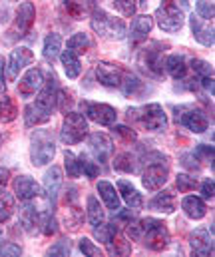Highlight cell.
I'll use <instances>...</instances> for the list:
<instances>
[{"instance_id": "obj_1", "label": "cell", "mask_w": 215, "mask_h": 257, "mask_svg": "<svg viewBox=\"0 0 215 257\" xmlns=\"http://www.w3.org/2000/svg\"><path fill=\"white\" fill-rule=\"evenodd\" d=\"M128 231L134 239H143V243L151 249V251H161L167 247L169 243V231L165 227L163 221L147 217V219H140V221H132L128 223Z\"/></svg>"}, {"instance_id": "obj_2", "label": "cell", "mask_w": 215, "mask_h": 257, "mask_svg": "<svg viewBox=\"0 0 215 257\" xmlns=\"http://www.w3.org/2000/svg\"><path fill=\"white\" fill-rule=\"evenodd\" d=\"M189 8L187 0H163L155 10V20L161 30L177 32L185 24V10Z\"/></svg>"}, {"instance_id": "obj_3", "label": "cell", "mask_w": 215, "mask_h": 257, "mask_svg": "<svg viewBox=\"0 0 215 257\" xmlns=\"http://www.w3.org/2000/svg\"><path fill=\"white\" fill-rule=\"evenodd\" d=\"M128 120L149 132H163L167 126V116L159 104H147L142 108L128 110Z\"/></svg>"}, {"instance_id": "obj_4", "label": "cell", "mask_w": 215, "mask_h": 257, "mask_svg": "<svg viewBox=\"0 0 215 257\" xmlns=\"http://www.w3.org/2000/svg\"><path fill=\"white\" fill-rule=\"evenodd\" d=\"M30 160L34 166H46L52 162L54 154H56V144H54V136L48 130H36L30 138Z\"/></svg>"}, {"instance_id": "obj_5", "label": "cell", "mask_w": 215, "mask_h": 257, "mask_svg": "<svg viewBox=\"0 0 215 257\" xmlns=\"http://www.w3.org/2000/svg\"><path fill=\"white\" fill-rule=\"evenodd\" d=\"M92 28L104 36V38H114V40H122L126 36V26L120 18L110 16L108 12L94 8L92 10Z\"/></svg>"}, {"instance_id": "obj_6", "label": "cell", "mask_w": 215, "mask_h": 257, "mask_svg": "<svg viewBox=\"0 0 215 257\" xmlns=\"http://www.w3.org/2000/svg\"><path fill=\"white\" fill-rule=\"evenodd\" d=\"M88 134V122L82 114L78 112H68L66 118H64V124H62V132H60V138L66 146H74V144H80Z\"/></svg>"}, {"instance_id": "obj_7", "label": "cell", "mask_w": 215, "mask_h": 257, "mask_svg": "<svg viewBox=\"0 0 215 257\" xmlns=\"http://www.w3.org/2000/svg\"><path fill=\"white\" fill-rule=\"evenodd\" d=\"M167 176H169V168H167L165 160H161V162H151V164L147 166V170L143 172L142 182L149 192H155V190H159L161 186H165Z\"/></svg>"}, {"instance_id": "obj_8", "label": "cell", "mask_w": 215, "mask_h": 257, "mask_svg": "<svg viewBox=\"0 0 215 257\" xmlns=\"http://www.w3.org/2000/svg\"><path fill=\"white\" fill-rule=\"evenodd\" d=\"M36 18V8L32 2H20L18 10H16V18H14V26L12 32L14 36H26L34 24Z\"/></svg>"}, {"instance_id": "obj_9", "label": "cell", "mask_w": 215, "mask_h": 257, "mask_svg": "<svg viewBox=\"0 0 215 257\" xmlns=\"http://www.w3.org/2000/svg\"><path fill=\"white\" fill-rule=\"evenodd\" d=\"M84 108H86V114L92 122L100 124V126H112L118 118L116 110L108 104H92V102H84Z\"/></svg>"}, {"instance_id": "obj_10", "label": "cell", "mask_w": 215, "mask_h": 257, "mask_svg": "<svg viewBox=\"0 0 215 257\" xmlns=\"http://www.w3.org/2000/svg\"><path fill=\"white\" fill-rule=\"evenodd\" d=\"M96 78L102 86L108 88H120L122 78H124V70L118 64H110V62H100L96 66Z\"/></svg>"}, {"instance_id": "obj_11", "label": "cell", "mask_w": 215, "mask_h": 257, "mask_svg": "<svg viewBox=\"0 0 215 257\" xmlns=\"http://www.w3.org/2000/svg\"><path fill=\"white\" fill-rule=\"evenodd\" d=\"M32 60H34V54L28 48H16V50H12L10 56H8V62H6L8 78L10 80H16L18 74H20V70H24Z\"/></svg>"}, {"instance_id": "obj_12", "label": "cell", "mask_w": 215, "mask_h": 257, "mask_svg": "<svg viewBox=\"0 0 215 257\" xmlns=\"http://www.w3.org/2000/svg\"><path fill=\"white\" fill-rule=\"evenodd\" d=\"M42 84H44V74H42V70H40V68H30V70L22 76V80H20V84H18V92H20L22 98H30V96H34V94L42 88Z\"/></svg>"}, {"instance_id": "obj_13", "label": "cell", "mask_w": 215, "mask_h": 257, "mask_svg": "<svg viewBox=\"0 0 215 257\" xmlns=\"http://www.w3.org/2000/svg\"><path fill=\"white\" fill-rule=\"evenodd\" d=\"M185 110V114H177V122L181 124V126H185L187 130H191L193 134H203L207 126H209V122H207V118H205V114L203 112H199V110H195V108H183Z\"/></svg>"}, {"instance_id": "obj_14", "label": "cell", "mask_w": 215, "mask_h": 257, "mask_svg": "<svg viewBox=\"0 0 215 257\" xmlns=\"http://www.w3.org/2000/svg\"><path fill=\"white\" fill-rule=\"evenodd\" d=\"M38 98L36 104L40 108H44L46 112H52V108H56V92H58V80L54 76H50L48 80H44L42 88L38 90Z\"/></svg>"}, {"instance_id": "obj_15", "label": "cell", "mask_w": 215, "mask_h": 257, "mask_svg": "<svg viewBox=\"0 0 215 257\" xmlns=\"http://www.w3.org/2000/svg\"><path fill=\"white\" fill-rule=\"evenodd\" d=\"M88 144H90V152L96 156V160L100 162V164H104L108 158H110V154H112V150H114V144H112V140L106 136V134H92L90 136V140H88Z\"/></svg>"}, {"instance_id": "obj_16", "label": "cell", "mask_w": 215, "mask_h": 257, "mask_svg": "<svg viewBox=\"0 0 215 257\" xmlns=\"http://www.w3.org/2000/svg\"><path fill=\"white\" fill-rule=\"evenodd\" d=\"M189 24H191V32L197 42H201L203 46H213V24H209V20L203 22L201 16L191 14Z\"/></svg>"}, {"instance_id": "obj_17", "label": "cell", "mask_w": 215, "mask_h": 257, "mask_svg": "<svg viewBox=\"0 0 215 257\" xmlns=\"http://www.w3.org/2000/svg\"><path fill=\"white\" fill-rule=\"evenodd\" d=\"M12 186H14L16 197L22 199V201H30V199H34V197L40 195L38 184L30 176H18V178H14V184Z\"/></svg>"}, {"instance_id": "obj_18", "label": "cell", "mask_w": 215, "mask_h": 257, "mask_svg": "<svg viewBox=\"0 0 215 257\" xmlns=\"http://www.w3.org/2000/svg\"><path fill=\"white\" fill-rule=\"evenodd\" d=\"M60 186H62V170H60L58 166H52V168L46 172V176H44V195H46V199H48L52 205L56 203Z\"/></svg>"}, {"instance_id": "obj_19", "label": "cell", "mask_w": 215, "mask_h": 257, "mask_svg": "<svg viewBox=\"0 0 215 257\" xmlns=\"http://www.w3.org/2000/svg\"><path fill=\"white\" fill-rule=\"evenodd\" d=\"M18 221H20L22 229H24L26 233H30V235H34V233L40 229V215H38L36 207L30 205V203H24V205L20 207V217H18Z\"/></svg>"}, {"instance_id": "obj_20", "label": "cell", "mask_w": 215, "mask_h": 257, "mask_svg": "<svg viewBox=\"0 0 215 257\" xmlns=\"http://www.w3.org/2000/svg\"><path fill=\"white\" fill-rule=\"evenodd\" d=\"M189 245L195 255H209L213 253V241H209V233L205 229H195L189 235Z\"/></svg>"}, {"instance_id": "obj_21", "label": "cell", "mask_w": 215, "mask_h": 257, "mask_svg": "<svg viewBox=\"0 0 215 257\" xmlns=\"http://www.w3.org/2000/svg\"><path fill=\"white\" fill-rule=\"evenodd\" d=\"M151 26H153L151 16H147V14H140V16H136V18H134V22H132L130 40H132L134 44H138V42L145 40V38H147V34L151 32Z\"/></svg>"}, {"instance_id": "obj_22", "label": "cell", "mask_w": 215, "mask_h": 257, "mask_svg": "<svg viewBox=\"0 0 215 257\" xmlns=\"http://www.w3.org/2000/svg\"><path fill=\"white\" fill-rule=\"evenodd\" d=\"M181 209H183L185 215L191 217V219H201V217L207 213L205 201H203L201 197H195V195H187V197H183V201H181Z\"/></svg>"}, {"instance_id": "obj_23", "label": "cell", "mask_w": 215, "mask_h": 257, "mask_svg": "<svg viewBox=\"0 0 215 257\" xmlns=\"http://www.w3.org/2000/svg\"><path fill=\"white\" fill-rule=\"evenodd\" d=\"M50 120V112H46L44 108H40L36 102L34 104H28L24 108V122L28 128L32 126H38V124H46Z\"/></svg>"}, {"instance_id": "obj_24", "label": "cell", "mask_w": 215, "mask_h": 257, "mask_svg": "<svg viewBox=\"0 0 215 257\" xmlns=\"http://www.w3.org/2000/svg\"><path fill=\"white\" fill-rule=\"evenodd\" d=\"M62 4H64V10L70 14L72 18H76V20L86 18L94 10L92 0H62Z\"/></svg>"}, {"instance_id": "obj_25", "label": "cell", "mask_w": 215, "mask_h": 257, "mask_svg": "<svg viewBox=\"0 0 215 257\" xmlns=\"http://www.w3.org/2000/svg\"><path fill=\"white\" fill-rule=\"evenodd\" d=\"M98 193L104 199V203H106L108 209H112L114 213L120 209V195L116 193V188L110 182H104V180L98 182Z\"/></svg>"}, {"instance_id": "obj_26", "label": "cell", "mask_w": 215, "mask_h": 257, "mask_svg": "<svg viewBox=\"0 0 215 257\" xmlns=\"http://www.w3.org/2000/svg\"><path fill=\"white\" fill-rule=\"evenodd\" d=\"M118 190H120V193H122L124 201H126L132 209H140V207L143 205V199H142V195H140V192H138L130 182L120 180V182H118Z\"/></svg>"}, {"instance_id": "obj_27", "label": "cell", "mask_w": 215, "mask_h": 257, "mask_svg": "<svg viewBox=\"0 0 215 257\" xmlns=\"http://www.w3.org/2000/svg\"><path fill=\"white\" fill-rule=\"evenodd\" d=\"M60 48H62V36L56 34V32L48 34L46 40H44V50H42L44 60L46 62H54L58 58V54H60Z\"/></svg>"}, {"instance_id": "obj_28", "label": "cell", "mask_w": 215, "mask_h": 257, "mask_svg": "<svg viewBox=\"0 0 215 257\" xmlns=\"http://www.w3.org/2000/svg\"><path fill=\"white\" fill-rule=\"evenodd\" d=\"M149 207H151L153 211L171 213V211L175 209V197H173V193H169V192L157 193V195H155V197L149 201Z\"/></svg>"}, {"instance_id": "obj_29", "label": "cell", "mask_w": 215, "mask_h": 257, "mask_svg": "<svg viewBox=\"0 0 215 257\" xmlns=\"http://www.w3.org/2000/svg\"><path fill=\"white\" fill-rule=\"evenodd\" d=\"M60 60H62V66H64L66 76H68L70 80H76V78L80 76V72H82V64H80L78 56H76L74 52H70V50H64L62 56H60Z\"/></svg>"}, {"instance_id": "obj_30", "label": "cell", "mask_w": 215, "mask_h": 257, "mask_svg": "<svg viewBox=\"0 0 215 257\" xmlns=\"http://www.w3.org/2000/svg\"><path fill=\"white\" fill-rule=\"evenodd\" d=\"M165 70L171 74V78L181 80V78L185 76V72H187L185 58H183L181 54H173V56H169V58L165 60Z\"/></svg>"}, {"instance_id": "obj_31", "label": "cell", "mask_w": 215, "mask_h": 257, "mask_svg": "<svg viewBox=\"0 0 215 257\" xmlns=\"http://www.w3.org/2000/svg\"><path fill=\"white\" fill-rule=\"evenodd\" d=\"M92 38L88 36V34H84V32H78V34H74L70 40H68V50L74 52V54H86L90 48H92Z\"/></svg>"}, {"instance_id": "obj_32", "label": "cell", "mask_w": 215, "mask_h": 257, "mask_svg": "<svg viewBox=\"0 0 215 257\" xmlns=\"http://www.w3.org/2000/svg\"><path fill=\"white\" fill-rule=\"evenodd\" d=\"M104 219H106V213H104L100 201H98L94 195H90V197H88V221H90V225L96 227V225H100Z\"/></svg>"}, {"instance_id": "obj_33", "label": "cell", "mask_w": 215, "mask_h": 257, "mask_svg": "<svg viewBox=\"0 0 215 257\" xmlns=\"http://www.w3.org/2000/svg\"><path fill=\"white\" fill-rule=\"evenodd\" d=\"M14 213V197L6 190H0V223L8 221Z\"/></svg>"}, {"instance_id": "obj_34", "label": "cell", "mask_w": 215, "mask_h": 257, "mask_svg": "<svg viewBox=\"0 0 215 257\" xmlns=\"http://www.w3.org/2000/svg\"><path fill=\"white\" fill-rule=\"evenodd\" d=\"M118 231H120V227L116 225V223H100V225H96L94 227V235H96V239L98 241H102V243H108L114 235H118Z\"/></svg>"}, {"instance_id": "obj_35", "label": "cell", "mask_w": 215, "mask_h": 257, "mask_svg": "<svg viewBox=\"0 0 215 257\" xmlns=\"http://www.w3.org/2000/svg\"><path fill=\"white\" fill-rule=\"evenodd\" d=\"M134 156L124 152V154H118L116 160H114V170L118 172H124V174H134L136 172V164H134Z\"/></svg>"}, {"instance_id": "obj_36", "label": "cell", "mask_w": 215, "mask_h": 257, "mask_svg": "<svg viewBox=\"0 0 215 257\" xmlns=\"http://www.w3.org/2000/svg\"><path fill=\"white\" fill-rule=\"evenodd\" d=\"M106 245H108V251H110L112 255H128V253H132L130 241L124 239V237H112Z\"/></svg>"}, {"instance_id": "obj_37", "label": "cell", "mask_w": 215, "mask_h": 257, "mask_svg": "<svg viewBox=\"0 0 215 257\" xmlns=\"http://www.w3.org/2000/svg\"><path fill=\"white\" fill-rule=\"evenodd\" d=\"M145 64H147V70H151L153 74H163V68H165V62H163V56L159 50H149L145 54Z\"/></svg>"}, {"instance_id": "obj_38", "label": "cell", "mask_w": 215, "mask_h": 257, "mask_svg": "<svg viewBox=\"0 0 215 257\" xmlns=\"http://www.w3.org/2000/svg\"><path fill=\"white\" fill-rule=\"evenodd\" d=\"M16 116H18V110H16L14 100L8 98V96H4V98L0 100V120H2V122H12Z\"/></svg>"}, {"instance_id": "obj_39", "label": "cell", "mask_w": 215, "mask_h": 257, "mask_svg": "<svg viewBox=\"0 0 215 257\" xmlns=\"http://www.w3.org/2000/svg\"><path fill=\"white\" fill-rule=\"evenodd\" d=\"M64 162H66V172H68V178H80V174H82V168H80V158H76L72 152H66Z\"/></svg>"}, {"instance_id": "obj_40", "label": "cell", "mask_w": 215, "mask_h": 257, "mask_svg": "<svg viewBox=\"0 0 215 257\" xmlns=\"http://www.w3.org/2000/svg\"><path fill=\"white\" fill-rule=\"evenodd\" d=\"M140 86H142V82H140L136 76L124 72V78H122V84H120V88L124 90V94H128V96H130V94H136Z\"/></svg>"}, {"instance_id": "obj_41", "label": "cell", "mask_w": 215, "mask_h": 257, "mask_svg": "<svg viewBox=\"0 0 215 257\" xmlns=\"http://www.w3.org/2000/svg\"><path fill=\"white\" fill-rule=\"evenodd\" d=\"M175 184H177V190L181 193H187L197 188V180L191 178V176H187V174H179L177 180H175Z\"/></svg>"}, {"instance_id": "obj_42", "label": "cell", "mask_w": 215, "mask_h": 257, "mask_svg": "<svg viewBox=\"0 0 215 257\" xmlns=\"http://www.w3.org/2000/svg\"><path fill=\"white\" fill-rule=\"evenodd\" d=\"M72 104H74V100H72L70 94H68L66 90H60V88H58V92H56V108H58L60 112L68 114V110L72 108Z\"/></svg>"}, {"instance_id": "obj_43", "label": "cell", "mask_w": 215, "mask_h": 257, "mask_svg": "<svg viewBox=\"0 0 215 257\" xmlns=\"http://www.w3.org/2000/svg\"><path fill=\"white\" fill-rule=\"evenodd\" d=\"M114 4H116V8H118L126 18H132V16L136 14V10H138V2H136V0H114Z\"/></svg>"}, {"instance_id": "obj_44", "label": "cell", "mask_w": 215, "mask_h": 257, "mask_svg": "<svg viewBox=\"0 0 215 257\" xmlns=\"http://www.w3.org/2000/svg\"><path fill=\"white\" fill-rule=\"evenodd\" d=\"M80 251L84 253V255H90V257H102V249L100 247H96L90 239H86V237H82L80 239Z\"/></svg>"}, {"instance_id": "obj_45", "label": "cell", "mask_w": 215, "mask_h": 257, "mask_svg": "<svg viewBox=\"0 0 215 257\" xmlns=\"http://www.w3.org/2000/svg\"><path fill=\"white\" fill-rule=\"evenodd\" d=\"M191 68L195 74H199L201 78H207V76H213V66L207 64L205 60H191Z\"/></svg>"}, {"instance_id": "obj_46", "label": "cell", "mask_w": 215, "mask_h": 257, "mask_svg": "<svg viewBox=\"0 0 215 257\" xmlns=\"http://www.w3.org/2000/svg\"><path fill=\"white\" fill-rule=\"evenodd\" d=\"M70 251H72L70 239H60L56 245H52L48 249V255H70Z\"/></svg>"}, {"instance_id": "obj_47", "label": "cell", "mask_w": 215, "mask_h": 257, "mask_svg": "<svg viewBox=\"0 0 215 257\" xmlns=\"http://www.w3.org/2000/svg\"><path fill=\"white\" fill-rule=\"evenodd\" d=\"M80 168H82V172L86 174V178H96V176H98V166H96L94 162L86 160L84 156L80 158Z\"/></svg>"}, {"instance_id": "obj_48", "label": "cell", "mask_w": 215, "mask_h": 257, "mask_svg": "<svg viewBox=\"0 0 215 257\" xmlns=\"http://www.w3.org/2000/svg\"><path fill=\"white\" fill-rule=\"evenodd\" d=\"M40 225H42V231H44L46 235H52V233L58 231V223H56V219L52 217V213H46V215H44V221H42Z\"/></svg>"}, {"instance_id": "obj_49", "label": "cell", "mask_w": 215, "mask_h": 257, "mask_svg": "<svg viewBox=\"0 0 215 257\" xmlns=\"http://www.w3.org/2000/svg\"><path fill=\"white\" fill-rule=\"evenodd\" d=\"M114 134H116V136H120L124 142H130V144L136 140V132H134V130H130L128 126H114Z\"/></svg>"}, {"instance_id": "obj_50", "label": "cell", "mask_w": 215, "mask_h": 257, "mask_svg": "<svg viewBox=\"0 0 215 257\" xmlns=\"http://www.w3.org/2000/svg\"><path fill=\"white\" fill-rule=\"evenodd\" d=\"M193 154H195L197 158L201 156L205 162H213V146H205V144H201Z\"/></svg>"}, {"instance_id": "obj_51", "label": "cell", "mask_w": 215, "mask_h": 257, "mask_svg": "<svg viewBox=\"0 0 215 257\" xmlns=\"http://www.w3.org/2000/svg\"><path fill=\"white\" fill-rule=\"evenodd\" d=\"M199 158L195 156V154H185L183 158H181V164L185 166V168H189V170H197L199 168Z\"/></svg>"}, {"instance_id": "obj_52", "label": "cell", "mask_w": 215, "mask_h": 257, "mask_svg": "<svg viewBox=\"0 0 215 257\" xmlns=\"http://www.w3.org/2000/svg\"><path fill=\"white\" fill-rule=\"evenodd\" d=\"M20 253H22V249L14 243H4L0 247V255H20Z\"/></svg>"}, {"instance_id": "obj_53", "label": "cell", "mask_w": 215, "mask_h": 257, "mask_svg": "<svg viewBox=\"0 0 215 257\" xmlns=\"http://www.w3.org/2000/svg\"><path fill=\"white\" fill-rule=\"evenodd\" d=\"M213 192H215L213 180H205V182H203V186H201V193H203V197H205V199H213Z\"/></svg>"}, {"instance_id": "obj_54", "label": "cell", "mask_w": 215, "mask_h": 257, "mask_svg": "<svg viewBox=\"0 0 215 257\" xmlns=\"http://www.w3.org/2000/svg\"><path fill=\"white\" fill-rule=\"evenodd\" d=\"M201 84H203V88H205L207 92H211V96H213V76L201 78Z\"/></svg>"}, {"instance_id": "obj_55", "label": "cell", "mask_w": 215, "mask_h": 257, "mask_svg": "<svg viewBox=\"0 0 215 257\" xmlns=\"http://www.w3.org/2000/svg\"><path fill=\"white\" fill-rule=\"evenodd\" d=\"M6 92V82H4V60H0V94Z\"/></svg>"}, {"instance_id": "obj_56", "label": "cell", "mask_w": 215, "mask_h": 257, "mask_svg": "<svg viewBox=\"0 0 215 257\" xmlns=\"http://www.w3.org/2000/svg\"><path fill=\"white\" fill-rule=\"evenodd\" d=\"M8 176H10V174H8V170H6V168H0V188H2V186H6Z\"/></svg>"}, {"instance_id": "obj_57", "label": "cell", "mask_w": 215, "mask_h": 257, "mask_svg": "<svg viewBox=\"0 0 215 257\" xmlns=\"http://www.w3.org/2000/svg\"><path fill=\"white\" fill-rule=\"evenodd\" d=\"M0 237H2V229H0Z\"/></svg>"}, {"instance_id": "obj_58", "label": "cell", "mask_w": 215, "mask_h": 257, "mask_svg": "<svg viewBox=\"0 0 215 257\" xmlns=\"http://www.w3.org/2000/svg\"><path fill=\"white\" fill-rule=\"evenodd\" d=\"M142 2H147V0H142Z\"/></svg>"}]
</instances>
